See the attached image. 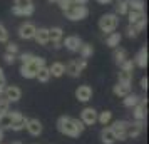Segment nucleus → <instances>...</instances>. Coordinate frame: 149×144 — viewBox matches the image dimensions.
<instances>
[{"label": "nucleus", "mask_w": 149, "mask_h": 144, "mask_svg": "<svg viewBox=\"0 0 149 144\" xmlns=\"http://www.w3.org/2000/svg\"><path fill=\"white\" fill-rule=\"evenodd\" d=\"M25 129L30 136H40L42 132H44V126L39 119H35V117H27V122H25Z\"/></svg>", "instance_id": "f8f14e48"}, {"label": "nucleus", "mask_w": 149, "mask_h": 144, "mask_svg": "<svg viewBox=\"0 0 149 144\" xmlns=\"http://www.w3.org/2000/svg\"><path fill=\"white\" fill-rule=\"evenodd\" d=\"M32 3H34L32 0H14V7H27Z\"/></svg>", "instance_id": "79ce46f5"}, {"label": "nucleus", "mask_w": 149, "mask_h": 144, "mask_svg": "<svg viewBox=\"0 0 149 144\" xmlns=\"http://www.w3.org/2000/svg\"><path fill=\"white\" fill-rule=\"evenodd\" d=\"M127 12H129V3H127V0H121V2H117L116 3V12L114 14L116 15H127Z\"/></svg>", "instance_id": "c756f323"}, {"label": "nucleus", "mask_w": 149, "mask_h": 144, "mask_svg": "<svg viewBox=\"0 0 149 144\" xmlns=\"http://www.w3.org/2000/svg\"><path fill=\"white\" fill-rule=\"evenodd\" d=\"M34 12H35L34 3L27 5V7H12V14L17 15V17H30V15H34Z\"/></svg>", "instance_id": "5701e85b"}, {"label": "nucleus", "mask_w": 149, "mask_h": 144, "mask_svg": "<svg viewBox=\"0 0 149 144\" xmlns=\"http://www.w3.org/2000/svg\"><path fill=\"white\" fill-rule=\"evenodd\" d=\"M87 67V61L86 59H72L65 64V74L70 77H79Z\"/></svg>", "instance_id": "20e7f679"}, {"label": "nucleus", "mask_w": 149, "mask_h": 144, "mask_svg": "<svg viewBox=\"0 0 149 144\" xmlns=\"http://www.w3.org/2000/svg\"><path fill=\"white\" fill-rule=\"evenodd\" d=\"M37 70H39V69L32 64V61L29 62V64H22L20 69H19V72H20V76L24 77V79H35Z\"/></svg>", "instance_id": "f3484780"}, {"label": "nucleus", "mask_w": 149, "mask_h": 144, "mask_svg": "<svg viewBox=\"0 0 149 144\" xmlns=\"http://www.w3.org/2000/svg\"><path fill=\"white\" fill-rule=\"evenodd\" d=\"M119 67H121V70H126V72H132V74H134V67L136 65H134V62H132V59H126Z\"/></svg>", "instance_id": "f704fd0d"}, {"label": "nucleus", "mask_w": 149, "mask_h": 144, "mask_svg": "<svg viewBox=\"0 0 149 144\" xmlns=\"http://www.w3.org/2000/svg\"><path fill=\"white\" fill-rule=\"evenodd\" d=\"M126 35H127L129 39H136V37L139 35V32L134 29V25H127V29H126Z\"/></svg>", "instance_id": "58836bf2"}, {"label": "nucleus", "mask_w": 149, "mask_h": 144, "mask_svg": "<svg viewBox=\"0 0 149 144\" xmlns=\"http://www.w3.org/2000/svg\"><path fill=\"white\" fill-rule=\"evenodd\" d=\"M116 2H121V0H116Z\"/></svg>", "instance_id": "864d4df0"}, {"label": "nucleus", "mask_w": 149, "mask_h": 144, "mask_svg": "<svg viewBox=\"0 0 149 144\" xmlns=\"http://www.w3.org/2000/svg\"><path fill=\"white\" fill-rule=\"evenodd\" d=\"M132 62H134L136 67H139V69H146L148 67V47H146V45L137 50V54L134 55Z\"/></svg>", "instance_id": "dca6fc26"}, {"label": "nucleus", "mask_w": 149, "mask_h": 144, "mask_svg": "<svg viewBox=\"0 0 149 144\" xmlns=\"http://www.w3.org/2000/svg\"><path fill=\"white\" fill-rule=\"evenodd\" d=\"M132 77L134 74L132 72H126V70H119V74H117V82H122V84H132Z\"/></svg>", "instance_id": "2f4dec72"}, {"label": "nucleus", "mask_w": 149, "mask_h": 144, "mask_svg": "<svg viewBox=\"0 0 149 144\" xmlns=\"http://www.w3.org/2000/svg\"><path fill=\"white\" fill-rule=\"evenodd\" d=\"M57 131L64 134V136L67 137H79L84 132L86 129V126L82 124L81 119H77V117H70V116H61L57 119Z\"/></svg>", "instance_id": "f257e3e1"}, {"label": "nucleus", "mask_w": 149, "mask_h": 144, "mask_svg": "<svg viewBox=\"0 0 149 144\" xmlns=\"http://www.w3.org/2000/svg\"><path fill=\"white\" fill-rule=\"evenodd\" d=\"M95 2H97V3H101V5H109L112 0H95Z\"/></svg>", "instance_id": "de8ad7c7"}, {"label": "nucleus", "mask_w": 149, "mask_h": 144, "mask_svg": "<svg viewBox=\"0 0 149 144\" xmlns=\"http://www.w3.org/2000/svg\"><path fill=\"white\" fill-rule=\"evenodd\" d=\"M148 84H149L148 77H141V81H139V87H141L142 90H148Z\"/></svg>", "instance_id": "37998d69"}, {"label": "nucleus", "mask_w": 149, "mask_h": 144, "mask_svg": "<svg viewBox=\"0 0 149 144\" xmlns=\"http://www.w3.org/2000/svg\"><path fill=\"white\" fill-rule=\"evenodd\" d=\"M121 40H122V34L121 32H111V34L106 37V45L111 47V49H116V47H119Z\"/></svg>", "instance_id": "b1692460"}, {"label": "nucleus", "mask_w": 149, "mask_h": 144, "mask_svg": "<svg viewBox=\"0 0 149 144\" xmlns=\"http://www.w3.org/2000/svg\"><path fill=\"white\" fill-rule=\"evenodd\" d=\"M112 57H114V62H116V64H117V65H121L122 62L127 59V50H126V49H122V47H116Z\"/></svg>", "instance_id": "393cba45"}, {"label": "nucleus", "mask_w": 149, "mask_h": 144, "mask_svg": "<svg viewBox=\"0 0 149 144\" xmlns=\"http://www.w3.org/2000/svg\"><path fill=\"white\" fill-rule=\"evenodd\" d=\"M81 45H82V39L79 35H67L65 39H62V47H65L69 52H77Z\"/></svg>", "instance_id": "4468645a"}, {"label": "nucleus", "mask_w": 149, "mask_h": 144, "mask_svg": "<svg viewBox=\"0 0 149 144\" xmlns=\"http://www.w3.org/2000/svg\"><path fill=\"white\" fill-rule=\"evenodd\" d=\"M64 15H65V19H69L72 22H81L84 19H87L89 8L87 5H75V3H72L67 10H64Z\"/></svg>", "instance_id": "7ed1b4c3"}, {"label": "nucleus", "mask_w": 149, "mask_h": 144, "mask_svg": "<svg viewBox=\"0 0 149 144\" xmlns=\"http://www.w3.org/2000/svg\"><path fill=\"white\" fill-rule=\"evenodd\" d=\"M5 87H7V82H0V97L3 96V92H5Z\"/></svg>", "instance_id": "c03bdc74"}, {"label": "nucleus", "mask_w": 149, "mask_h": 144, "mask_svg": "<svg viewBox=\"0 0 149 144\" xmlns=\"http://www.w3.org/2000/svg\"><path fill=\"white\" fill-rule=\"evenodd\" d=\"M5 52L8 54H14V55H19L20 54V47H19V44L17 42H7V47H5Z\"/></svg>", "instance_id": "473e14b6"}, {"label": "nucleus", "mask_w": 149, "mask_h": 144, "mask_svg": "<svg viewBox=\"0 0 149 144\" xmlns=\"http://www.w3.org/2000/svg\"><path fill=\"white\" fill-rule=\"evenodd\" d=\"M2 117H3V114H0V121H2Z\"/></svg>", "instance_id": "603ef678"}, {"label": "nucleus", "mask_w": 149, "mask_h": 144, "mask_svg": "<svg viewBox=\"0 0 149 144\" xmlns=\"http://www.w3.org/2000/svg\"><path fill=\"white\" fill-rule=\"evenodd\" d=\"M87 2L89 0H74L75 5H87Z\"/></svg>", "instance_id": "a18cd8bd"}, {"label": "nucleus", "mask_w": 149, "mask_h": 144, "mask_svg": "<svg viewBox=\"0 0 149 144\" xmlns=\"http://www.w3.org/2000/svg\"><path fill=\"white\" fill-rule=\"evenodd\" d=\"M101 141H102V144H114V143H117L114 132H112V129H111L109 126H104V127L101 129Z\"/></svg>", "instance_id": "aec40b11"}, {"label": "nucleus", "mask_w": 149, "mask_h": 144, "mask_svg": "<svg viewBox=\"0 0 149 144\" xmlns=\"http://www.w3.org/2000/svg\"><path fill=\"white\" fill-rule=\"evenodd\" d=\"M49 3H57V2H59V0H47Z\"/></svg>", "instance_id": "8fccbe9b"}, {"label": "nucleus", "mask_w": 149, "mask_h": 144, "mask_svg": "<svg viewBox=\"0 0 149 144\" xmlns=\"http://www.w3.org/2000/svg\"><path fill=\"white\" fill-rule=\"evenodd\" d=\"M32 59H34L32 52H22V54L17 55V61H20V64H29Z\"/></svg>", "instance_id": "c9c22d12"}, {"label": "nucleus", "mask_w": 149, "mask_h": 144, "mask_svg": "<svg viewBox=\"0 0 149 144\" xmlns=\"http://www.w3.org/2000/svg\"><path fill=\"white\" fill-rule=\"evenodd\" d=\"M146 25H148V20H146V19H141V20L137 22V24H134V29L137 30V32H139V34H141L142 30L146 29Z\"/></svg>", "instance_id": "a19ab883"}, {"label": "nucleus", "mask_w": 149, "mask_h": 144, "mask_svg": "<svg viewBox=\"0 0 149 144\" xmlns=\"http://www.w3.org/2000/svg\"><path fill=\"white\" fill-rule=\"evenodd\" d=\"M8 39H10V34H8L7 27L0 22V44H7Z\"/></svg>", "instance_id": "72a5a7b5"}, {"label": "nucleus", "mask_w": 149, "mask_h": 144, "mask_svg": "<svg viewBox=\"0 0 149 144\" xmlns=\"http://www.w3.org/2000/svg\"><path fill=\"white\" fill-rule=\"evenodd\" d=\"M15 61H17V55L8 54V52H5V54H3V62H5L7 65H14Z\"/></svg>", "instance_id": "4c0bfd02"}, {"label": "nucleus", "mask_w": 149, "mask_h": 144, "mask_svg": "<svg viewBox=\"0 0 149 144\" xmlns=\"http://www.w3.org/2000/svg\"><path fill=\"white\" fill-rule=\"evenodd\" d=\"M34 40L37 42L39 45H47V44H50V42H49V29L47 27H39L35 30Z\"/></svg>", "instance_id": "a211bd4d"}, {"label": "nucleus", "mask_w": 149, "mask_h": 144, "mask_svg": "<svg viewBox=\"0 0 149 144\" xmlns=\"http://www.w3.org/2000/svg\"><path fill=\"white\" fill-rule=\"evenodd\" d=\"M112 92H114V96H117V97H126L129 94V92H132V86L131 84H122V82H117L112 87Z\"/></svg>", "instance_id": "6ab92c4d"}, {"label": "nucleus", "mask_w": 149, "mask_h": 144, "mask_svg": "<svg viewBox=\"0 0 149 144\" xmlns=\"http://www.w3.org/2000/svg\"><path fill=\"white\" fill-rule=\"evenodd\" d=\"M81 121L84 126H94L97 122V111L94 107H84L81 111Z\"/></svg>", "instance_id": "ddd939ff"}, {"label": "nucleus", "mask_w": 149, "mask_h": 144, "mask_svg": "<svg viewBox=\"0 0 149 144\" xmlns=\"http://www.w3.org/2000/svg\"><path fill=\"white\" fill-rule=\"evenodd\" d=\"M72 3H74L72 0H59V2H57V5L61 7L62 12H64V10H67V8L70 7V5H72Z\"/></svg>", "instance_id": "ea45409f"}, {"label": "nucleus", "mask_w": 149, "mask_h": 144, "mask_svg": "<svg viewBox=\"0 0 149 144\" xmlns=\"http://www.w3.org/2000/svg\"><path fill=\"white\" fill-rule=\"evenodd\" d=\"M12 144H22L20 141H15V143H12Z\"/></svg>", "instance_id": "3c124183"}, {"label": "nucleus", "mask_w": 149, "mask_h": 144, "mask_svg": "<svg viewBox=\"0 0 149 144\" xmlns=\"http://www.w3.org/2000/svg\"><path fill=\"white\" fill-rule=\"evenodd\" d=\"M127 126H129V121H124V119H119V121H111L109 127L112 129L114 136L117 141H126L127 139Z\"/></svg>", "instance_id": "39448f33"}, {"label": "nucleus", "mask_w": 149, "mask_h": 144, "mask_svg": "<svg viewBox=\"0 0 149 144\" xmlns=\"http://www.w3.org/2000/svg\"><path fill=\"white\" fill-rule=\"evenodd\" d=\"M8 114H10V119H12V122H10V127H8V129L14 131V132H20V131L25 129L27 117L24 116L20 111H12V112H8Z\"/></svg>", "instance_id": "423d86ee"}, {"label": "nucleus", "mask_w": 149, "mask_h": 144, "mask_svg": "<svg viewBox=\"0 0 149 144\" xmlns=\"http://www.w3.org/2000/svg\"><path fill=\"white\" fill-rule=\"evenodd\" d=\"M62 39H64V30L62 27H50L49 29V42H52V47L59 50L62 47Z\"/></svg>", "instance_id": "6e6552de"}, {"label": "nucleus", "mask_w": 149, "mask_h": 144, "mask_svg": "<svg viewBox=\"0 0 149 144\" xmlns=\"http://www.w3.org/2000/svg\"><path fill=\"white\" fill-rule=\"evenodd\" d=\"M35 30H37V27H35V24H32V22H24V24H20L19 25V37H20L22 40H32L35 35Z\"/></svg>", "instance_id": "0eeeda50"}, {"label": "nucleus", "mask_w": 149, "mask_h": 144, "mask_svg": "<svg viewBox=\"0 0 149 144\" xmlns=\"http://www.w3.org/2000/svg\"><path fill=\"white\" fill-rule=\"evenodd\" d=\"M35 79H37L39 82H42V84H45V82H49V81H50V72H49L47 65H44V67H40L39 70H37Z\"/></svg>", "instance_id": "bb28decb"}, {"label": "nucleus", "mask_w": 149, "mask_h": 144, "mask_svg": "<svg viewBox=\"0 0 149 144\" xmlns=\"http://www.w3.org/2000/svg\"><path fill=\"white\" fill-rule=\"evenodd\" d=\"M97 25H99V29H101V32H104L106 35H109L111 32H116L117 27H119V15H116L114 12L101 15Z\"/></svg>", "instance_id": "f03ea898"}, {"label": "nucleus", "mask_w": 149, "mask_h": 144, "mask_svg": "<svg viewBox=\"0 0 149 144\" xmlns=\"http://www.w3.org/2000/svg\"><path fill=\"white\" fill-rule=\"evenodd\" d=\"M3 136H5V134H3V129H0V144H2V141H3Z\"/></svg>", "instance_id": "09e8293b"}, {"label": "nucleus", "mask_w": 149, "mask_h": 144, "mask_svg": "<svg viewBox=\"0 0 149 144\" xmlns=\"http://www.w3.org/2000/svg\"><path fill=\"white\" fill-rule=\"evenodd\" d=\"M3 97H5L10 104L12 102H19V101L22 99V89L19 87V86H15V84H10V86L7 84L5 92H3Z\"/></svg>", "instance_id": "9d476101"}, {"label": "nucleus", "mask_w": 149, "mask_h": 144, "mask_svg": "<svg viewBox=\"0 0 149 144\" xmlns=\"http://www.w3.org/2000/svg\"><path fill=\"white\" fill-rule=\"evenodd\" d=\"M92 94H94V90L91 86H79L77 89H75V99L79 101V102H89L91 99H92Z\"/></svg>", "instance_id": "2eb2a0df"}, {"label": "nucleus", "mask_w": 149, "mask_h": 144, "mask_svg": "<svg viewBox=\"0 0 149 144\" xmlns=\"http://www.w3.org/2000/svg\"><path fill=\"white\" fill-rule=\"evenodd\" d=\"M141 102V96L139 94H136V92H129L126 97H122V104H124V107H127V109H132L134 106Z\"/></svg>", "instance_id": "4be33fe9"}, {"label": "nucleus", "mask_w": 149, "mask_h": 144, "mask_svg": "<svg viewBox=\"0 0 149 144\" xmlns=\"http://www.w3.org/2000/svg\"><path fill=\"white\" fill-rule=\"evenodd\" d=\"M112 121V112L111 111H102V112H97V122L101 126H109Z\"/></svg>", "instance_id": "cd10ccee"}, {"label": "nucleus", "mask_w": 149, "mask_h": 144, "mask_svg": "<svg viewBox=\"0 0 149 144\" xmlns=\"http://www.w3.org/2000/svg\"><path fill=\"white\" fill-rule=\"evenodd\" d=\"M72 2H74V0H72Z\"/></svg>", "instance_id": "5fc2aeb1"}, {"label": "nucleus", "mask_w": 149, "mask_h": 144, "mask_svg": "<svg viewBox=\"0 0 149 144\" xmlns=\"http://www.w3.org/2000/svg\"><path fill=\"white\" fill-rule=\"evenodd\" d=\"M129 10H136V12H144L146 10V3L144 0H127Z\"/></svg>", "instance_id": "7c9ffc66"}, {"label": "nucleus", "mask_w": 149, "mask_h": 144, "mask_svg": "<svg viewBox=\"0 0 149 144\" xmlns=\"http://www.w3.org/2000/svg\"><path fill=\"white\" fill-rule=\"evenodd\" d=\"M144 121H129V126H127V139H136L139 137L144 132Z\"/></svg>", "instance_id": "9b49d317"}, {"label": "nucleus", "mask_w": 149, "mask_h": 144, "mask_svg": "<svg viewBox=\"0 0 149 144\" xmlns=\"http://www.w3.org/2000/svg\"><path fill=\"white\" fill-rule=\"evenodd\" d=\"M148 114V99L141 97V102L132 107V121H146Z\"/></svg>", "instance_id": "1a4fd4ad"}, {"label": "nucleus", "mask_w": 149, "mask_h": 144, "mask_svg": "<svg viewBox=\"0 0 149 144\" xmlns=\"http://www.w3.org/2000/svg\"><path fill=\"white\" fill-rule=\"evenodd\" d=\"M0 82H5V72L2 67H0Z\"/></svg>", "instance_id": "49530a36"}, {"label": "nucleus", "mask_w": 149, "mask_h": 144, "mask_svg": "<svg viewBox=\"0 0 149 144\" xmlns=\"http://www.w3.org/2000/svg\"><path fill=\"white\" fill-rule=\"evenodd\" d=\"M79 55H81V59H86L87 61L89 57H92V54H94V47L91 45V44H84L82 42V45L79 47Z\"/></svg>", "instance_id": "a878e982"}, {"label": "nucleus", "mask_w": 149, "mask_h": 144, "mask_svg": "<svg viewBox=\"0 0 149 144\" xmlns=\"http://www.w3.org/2000/svg\"><path fill=\"white\" fill-rule=\"evenodd\" d=\"M141 19H146V14L144 12H136V10H129L127 12V20H129V25H134Z\"/></svg>", "instance_id": "c85d7f7f"}, {"label": "nucleus", "mask_w": 149, "mask_h": 144, "mask_svg": "<svg viewBox=\"0 0 149 144\" xmlns=\"http://www.w3.org/2000/svg\"><path fill=\"white\" fill-rule=\"evenodd\" d=\"M49 72H50V77H62L65 74V64H62V62H52L50 65H49Z\"/></svg>", "instance_id": "412c9836"}, {"label": "nucleus", "mask_w": 149, "mask_h": 144, "mask_svg": "<svg viewBox=\"0 0 149 144\" xmlns=\"http://www.w3.org/2000/svg\"><path fill=\"white\" fill-rule=\"evenodd\" d=\"M8 111H10V102L2 96L0 97V114H7Z\"/></svg>", "instance_id": "e433bc0d"}]
</instances>
